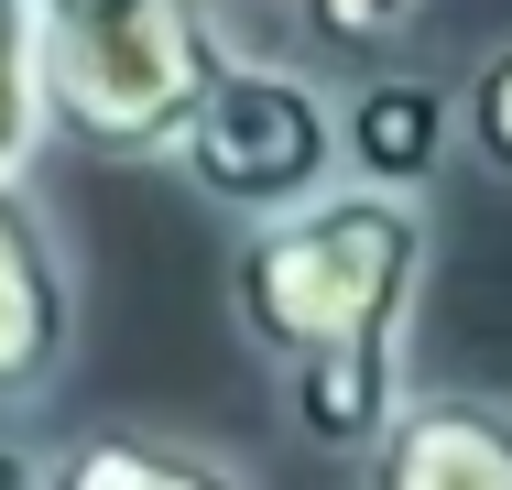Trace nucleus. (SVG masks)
<instances>
[{"instance_id": "obj_1", "label": "nucleus", "mask_w": 512, "mask_h": 490, "mask_svg": "<svg viewBox=\"0 0 512 490\" xmlns=\"http://www.w3.org/2000/svg\"><path fill=\"white\" fill-rule=\"evenodd\" d=\"M436 273V218L425 186L338 175L273 218H240L229 251V327L240 349L284 382L295 436L349 458L382 436V414L414 382V316Z\"/></svg>"}, {"instance_id": "obj_2", "label": "nucleus", "mask_w": 512, "mask_h": 490, "mask_svg": "<svg viewBox=\"0 0 512 490\" xmlns=\"http://www.w3.org/2000/svg\"><path fill=\"white\" fill-rule=\"evenodd\" d=\"M218 55V0H66L44 11V131L99 164H164Z\"/></svg>"}, {"instance_id": "obj_3", "label": "nucleus", "mask_w": 512, "mask_h": 490, "mask_svg": "<svg viewBox=\"0 0 512 490\" xmlns=\"http://www.w3.org/2000/svg\"><path fill=\"white\" fill-rule=\"evenodd\" d=\"M164 164H175L207 207H229V218H273V207H295V196L349 175V120H338V88H327V77L229 44Z\"/></svg>"}, {"instance_id": "obj_4", "label": "nucleus", "mask_w": 512, "mask_h": 490, "mask_svg": "<svg viewBox=\"0 0 512 490\" xmlns=\"http://www.w3.org/2000/svg\"><path fill=\"white\" fill-rule=\"evenodd\" d=\"M77 371V251L33 175H0V414H33Z\"/></svg>"}, {"instance_id": "obj_5", "label": "nucleus", "mask_w": 512, "mask_h": 490, "mask_svg": "<svg viewBox=\"0 0 512 490\" xmlns=\"http://www.w3.org/2000/svg\"><path fill=\"white\" fill-rule=\"evenodd\" d=\"M371 490H512V392L480 382H404L382 436L360 447Z\"/></svg>"}, {"instance_id": "obj_6", "label": "nucleus", "mask_w": 512, "mask_h": 490, "mask_svg": "<svg viewBox=\"0 0 512 490\" xmlns=\"http://www.w3.org/2000/svg\"><path fill=\"white\" fill-rule=\"evenodd\" d=\"M349 120V175H382V186H436L447 142H458V98L436 77H371V88H338Z\"/></svg>"}, {"instance_id": "obj_7", "label": "nucleus", "mask_w": 512, "mask_h": 490, "mask_svg": "<svg viewBox=\"0 0 512 490\" xmlns=\"http://www.w3.org/2000/svg\"><path fill=\"white\" fill-rule=\"evenodd\" d=\"M251 469L186 447V436H142V425H99V436H66L44 447V490H240Z\"/></svg>"}, {"instance_id": "obj_8", "label": "nucleus", "mask_w": 512, "mask_h": 490, "mask_svg": "<svg viewBox=\"0 0 512 490\" xmlns=\"http://www.w3.org/2000/svg\"><path fill=\"white\" fill-rule=\"evenodd\" d=\"M44 142V0H0V175H33Z\"/></svg>"}, {"instance_id": "obj_9", "label": "nucleus", "mask_w": 512, "mask_h": 490, "mask_svg": "<svg viewBox=\"0 0 512 490\" xmlns=\"http://www.w3.org/2000/svg\"><path fill=\"white\" fill-rule=\"evenodd\" d=\"M458 153H469L480 175H502V186H512V33L458 77Z\"/></svg>"}, {"instance_id": "obj_10", "label": "nucleus", "mask_w": 512, "mask_h": 490, "mask_svg": "<svg viewBox=\"0 0 512 490\" xmlns=\"http://www.w3.org/2000/svg\"><path fill=\"white\" fill-rule=\"evenodd\" d=\"M295 11H306L327 44H404L436 0H295Z\"/></svg>"}, {"instance_id": "obj_11", "label": "nucleus", "mask_w": 512, "mask_h": 490, "mask_svg": "<svg viewBox=\"0 0 512 490\" xmlns=\"http://www.w3.org/2000/svg\"><path fill=\"white\" fill-rule=\"evenodd\" d=\"M0 490H44V447L11 436V414H0Z\"/></svg>"}, {"instance_id": "obj_12", "label": "nucleus", "mask_w": 512, "mask_h": 490, "mask_svg": "<svg viewBox=\"0 0 512 490\" xmlns=\"http://www.w3.org/2000/svg\"><path fill=\"white\" fill-rule=\"evenodd\" d=\"M44 11H66V0H44Z\"/></svg>"}]
</instances>
